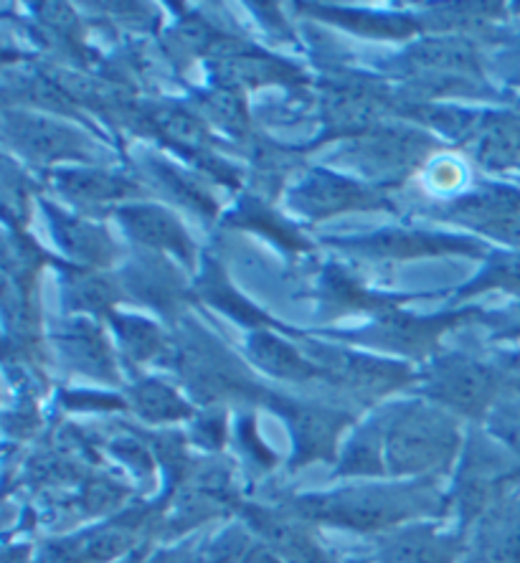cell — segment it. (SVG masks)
<instances>
[{
	"label": "cell",
	"mask_w": 520,
	"mask_h": 563,
	"mask_svg": "<svg viewBox=\"0 0 520 563\" xmlns=\"http://www.w3.org/2000/svg\"><path fill=\"white\" fill-rule=\"evenodd\" d=\"M457 444V432L442 413L424 407L403 409L389 424L384 442V454L394 472H424L440 467L452 457Z\"/></svg>",
	"instance_id": "1"
},
{
	"label": "cell",
	"mask_w": 520,
	"mask_h": 563,
	"mask_svg": "<svg viewBox=\"0 0 520 563\" xmlns=\"http://www.w3.org/2000/svg\"><path fill=\"white\" fill-rule=\"evenodd\" d=\"M422 132L374 128L356 135L345 147V163L374 178H403L432 151Z\"/></svg>",
	"instance_id": "2"
},
{
	"label": "cell",
	"mask_w": 520,
	"mask_h": 563,
	"mask_svg": "<svg viewBox=\"0 0 520 563\" xmlns=\"http://www.w3.org/2000/svg\"><path fill=\"white\" fill-rule=\"evenodd\" d=\"M500 386L498 371L483 366L480 361L444 358L429 376L427 394L455 411L483 413L488 411Z\"/></svg>",
	"instance_id": "3"
},
{
	"label": "cell",
	"mask_w": 520,
	"mask_h": 563,
	"mask_svg": "<svg viewBox=\"0 0 520 563\" xmlns=\"http://www.w3.org/2000/svg\"><path fill=\"white\" fill-rule=\"evenodd\" d=\"M417 500L407 498V493L370 487V490H353L335 495V498L310 500L302 508L316 518L338 520V523L353 528H381L409 516V508Z\"/></svg>",
	"instance_id": "4"
},
{
	"label": "cell",
	"mask_w": 520,
	"mask_h": 563,
	"mask_svg": "<svg viewBox=\"0 0 520 563\" xmlns=\"http://www.w3.org/2000/svg\"><path fill=\"white\" fill-rule=\"evenodd\" d=\"M8 137L13 140L19 151L33 161L56 163L69 157H89L87 140L59 122L46 118H29V114H11L5 122Z\"/></svg>",
	"instance_id": "5"
},
{
	"label": "cell",
	"mask_w": 520,
	"mask_h": 563,
	"mask_svg": "<svg viewBox=\"0 0 520 563\" xmlns=\"http://www.w3.org/2000/svg\"><path fill=\"white\" fill-rule=\"evenodd\" d=\"M295 206L312 219H325L353 209H374L378 201L374 194L353 184L351 178L316 170L295 190Z\"/></svg>",
	"instance_id": "6"
},
{
	"label": "cell",
	"mask_w": 520,
	"mask_h": 563,
	"mask_svg": "<svg viewBox=\"0 0 520 563\" xmlns=\"http://www.w3.org/2000/svg\"><path fill=\"white\" fill-rule=\"evenodd\" d=\"M320 355H323L325 374L358 394H386L409 380V371L396 361L368 358V355L343 351H320Z\"/></svg>",
	"instance_id": "7"
},
{
	"label": "cell",
	"mask_w": 520,
	"mask_h": 563,
	"mask_svg": "<svg viewBox=\"0 0 520 563\" xmlns=\"http://www.w3.org/2000/svg\"><path fill=\"white\" fill-rule=\"evenodd\" d=\"M475 161L488 170L520 168V114L488 112L469 128Z\"/></svg>",
	"instance_id": "8"
},
{
	"label": "cell",
	"mask_w": 520,
	"mask_h": 563,
	"mask_svg": "<svg viewBox=\"0 0 520 563\" xmlns=\"http://www.w3.org/2000/svg\"><path fill=\"white\" fill-rule=\"evenodd\" d=\"M120 221L140 244L158 252H170L180 260H193V244L184 227L158 206H125L120 209Z\"/></svg>",
	"instance_id": "9"
},
{
	"label": "cell",
	"mask_w": 520,
	"mask_h": 563,
	"mask_svg": "<svg viewBox=\"0 0 520 563\" xmlns=\"http://www.w3.org/2000/svg\"><path fill=\"white\" fill-rule=\"evenodd\" d=\"M455 322V314H450V318H411V314L386 312L376 320L374 330H368V335H374L370 341L391 347V351L424 353Z\"/></svg>",
	"instance_id": "10"
},
{
	"label": "cell",
	"mask_w": 520,
	"mask_h": 563,
	"mask_svg": "<svg viewBox=\"0 0 520 563\" xmlns=\"http://www.w3.org/2000/svg\"><path fill=\"white\" fill-rule=\"evenodd\" d=\"M287 419H290L297 446H300V462L330 457L335 450L338 434L348 421L343 413L318 407H287Z\"/></svg>",
	"instance_id": "11"
},
{
	"label": "cell",
	"mask_w": 520,
	"mask_h": 563,
	"mask_svg": "<svg viewBox=\"0 0 520 563\" xmlns=\"http://www.w3.org/2000/svg\"><path fill=\"white\" fill-rule=\"evenodd\" d=\"M363 250L376 256H399V260H411V256H436L444 252H480V246L469 242H457V239L444 236H427L414 234V231H384V234L363 239L358 242Z\"/></svg>",
	"instance_id": "12"
},
{
	"label": "cell",
	"mask_w": 520,
	"mask_h": 563,
	"mask_svg": "<svg viewBox=\"0 0 520 563\" xmlns=\"http://www.w3.org/2000/svg\"><path fill=\"white\" fill-rule=\"evenodd\" d=\"M54 184L66 198H71V201H77L81 206H104L137 190L128 178L110 176V173H89V170L56 173Z\"/></svg>",
	"instance_id": "13"
},
{
	"label": "cell",
	"mask_w": 520,
	"mask_h": 563,
	"mask_svg": "<svg viewBox=\"0 0 520 563\" xmlns=\"http://www.w3.org/2000/svg\"><path fill=\"white\" fill-rule=\"evenodd\" d=\"M54 229L59 246H64L66 254L74 260H81L87 264H107L114 256V242L107 236V231L92 227V223L69 219L64 213H54Z\"/></svg>",
	"instance_id": "14"
},
{
	"label": "cell",
	"mask_w": 520,
	"mask_h": 563,
	"mask_svg": "<svg viewBox=\"0 0 520 563\" xmlns=\"http://www.w3.org/2000/svg\"><path fill=\"white\" fill-rule=\"evenodd\" d=\"M411 62L419 69L427 71H442V77L457 79V77H480V62L475 59L473 48L455 38H440V41H424L411 52Z\"/></svg>",
	"instance_id": "15"
},
{
	"label": "cell",
	"mask_w": 520,
	"mask_h": 563,
	"mask_svg": "<svg viewBox=\"0 0 520 563\" xmlns=\"http://www.w3.org/2000/svg\"><path fill=\"white\" fill-rule=\"evenodd\" d=\"M252 358L272 376L290 378V380H308L318 374V366L312 361L305 358L302 353H297L290 343L279 341L277 335L259 333L254 338L252 345Z\"/></svg>",
	"instance_id": "16"
},
{
	"label": "cell",
	"mask_w": 520,
	"mask_h": 563,
	"mask_svg": "<svg viewBox=\"0 0 520 563\" xmlns=\"http://www.w3.org/2000/svg\"><path fill=\"white\" fill-rule=\"evenodd\" d=\"M153 130L163 135L168 143H173L180 151H206V145L211 143L209 132H206L203 122L193 118V114L180 112L176 107H163V110H153L147 114Z\"/></svg>",
	"instance_id": "17"
},
{
	"label": "cell",
	"mask_w": 520,
	"mask_h": 563,
	"mask_svg": "<svg viewBox=\"0 0 520 563\" xmlns=\"http://www.w3.org/2000/svg\"><path fill=\"white\" fill-rule=\"evenodd\" d=\"M221 71L226 74V81L234 85H269V81H290L297 79L290 66L277 62L275 56L264 54H226Z\"/></svg>",
	"instance_id": "18"
},
{
	"label": "cell",
	"mask_w": 520,
	"mask_h": 563,
	"mask_svg": "<svg viewBox=\"0 0 520 563\" xmlns=\"http://www.w3.org/2000/svg\"><path fill=\"white\" fill-rule=\"evenodd\" d=\"M455 556L447 538H436L429 531L407 533L386 549V563H450Z\"/></svg>",
	"instance_id": "19"
},
{
	"label": "cell",
	"mask_w": 520,
	"mask_h": 563,
	"mask_svg": "<svg viewBox=\"0 0 520 563\" xmlns=\"http://www.w3.org/2000/svg\"><path fill=\"white\" fill-rule=\"evenodd\" d=\"M132 396H135L137 411L153 421L184 419L191 413L188 404L170 386L161 384V380H145V384H140L132 391Z\"/></svg>",
	"instance_id": "20"
},
{
	"label": "cell",
	"mask_w": 520,
	"mask_h": 563,
	"mask_svg": "<svg viewBox=\"0 0 520 563\" xmlns=\"http://www.w3.org/2000/svg\"><path fill=\"white\" fill-rule=\"evenodd\" d=\"M490 556L495 563H520V495L495 516Z\"/></svg>",
	"instance_id": "21"
},
{
	"label": "cell",
	"mask_w": 520,
	"mask_h": 563,
	"mask_svg": "<svg viewBox=\"0 0 520 563\" xmlns=\"http://www.w3.org/2000/svg\"><path fill=\"white\" fill-rule=\"evenodd\" d=\"M114 330L135 361H151L153 355L165 351V335L153 322L140 318H114Z\"/></svg>",
	"instance_id": "22"
},
{
	"label": "cell",
	"mask_w": 520,
	"mask_h": 563,
	"mask_svg": "<svg viewBox=\"0 0 520 563\" xmlns=\"http://www.w3.org/2000/svg\"><path fill=\"white\" fill-rule=\"evenodd\" d=\"M66 345H69V355L77 361L79 368L97 376H112L110 353H107L102 338L92 333V330H81V333L69 335Z\"/></svg>",
	"instance_id": "23"
},
{
	"label": "cell",
	"mask_w": 520,
	"mask_h": 563,
	"mask_svg": "<svg viewBox=\"0 0 520 563\" xmlns=\"http://www.w3.org/2000/svg\"><path fill=\"white\" fill-rule=\"evenodd\" d=\"M483 289H500L520 300V252L495 256L483 277H477V285L469 287V292H483Z\"/></svg>",
	"instance_id": "24"
},
{
	"label": "cell",
	"mask_w": 520,
	"mask_h": 563,
	"mask_svg": "<svg viewBox=\"0 0 520 563\" xmlns=\"http://www.w3.org/2000/svg\"><path fill=\"white\" fill-rule=\"evenodd\" d=\"M69 295L79 310H107L118 300V289H114L112 282L97 275L74 277Z\"/></svg>",
	"instance_id": "25"
},
{
	"label": "cell",
	"mask_w": 520,
	"mask_h": 563,
	"mask_svg": "<svg viewBox=\"0 0 520 563\" xmlns=\"http://www.w3.org/2000/svg\"><path fill=\"white\" fill-rule=\"evenodd\" d=\"M490 429L506 444L510 460H516L520 467V399L500 404L490 417Z\"/></svg>",
	"instance_id": "26"
},
{
	"label": "cell",
	"mask_w": 520,
	"mask_h": 563,
	"mask_svg": "<svg viewBox=\"0 0 520 563\" xmlns=\"http://www.w3.org/2000/svg\"><path fill=\"white\" fill-rule=\"evenodd\" d=\"M206 295H209V300L217 302L221 310L236 314L239 320L254 322V325H262V322H267L257 310H252L250 305H246V302L242 300V297H239V295L234 292V289H231L221 277L213 279L211 285H206Z\"/></svg>",
	"instance_id": "27"
},
{
	"label": "cell",
	"mask_w": 520,
	"mask_h": 563,
	"mask_svg": "<svg viewBox=\"0 0 520 563\" xmlns=\"http://www.w3.org/2000/svg\"><path fill=\"white\" fill-rule=\"evenodd\" d=\"M206 112L226 130H239L246 125V110L234 92H217L206 99Z\"/></svg>",
	"instance_id": "28"
},
{
	"label": "cell",
	"mask_w": 520,
	"mask_h": 563,
	"mask_svg": "<svg viewBox=\"0 0 520 563\" xmlns=\"http://www.w3.org/2000/svg\"><path fill=\"white\" fill-rule=\"evenodd\" d=\"M170 38L176 41V46L180 48V52H188V54L209 52L213 41H217L213 31L201 21L180 23L176 31H170Z\"/></svg>",
	"instance_id": "29"
},
{
	"label": "cell",
	"mask_w": 520,
	"mask_h": 563,
	"mask_svg": "<svg viewBox=\"0 0 520 563\" xmlns=\"http://www.w3.org/2000/svg\"><path fill=\"white\" fill-rule=\"evenodd\" d=\"M239 219H234V221H239L242 223V227H250V229H259V231H264V234L267 236H277L279 242H285V244H295L297 239H295V234L290 229L285 227V223H279L275 217H272V213H267V211H262V209H244L242 213H236Z\"/></svg>",
	"instance_id": "30"
},
{
	"label": "cell",
	"mask_w": 520,
	"mask_h": 563,
	"mask_svg": "<svg viewBox=\"0 0 520 563\" xmlns=\"http://www.w3.org/2000/svg\"><path fill=\"white\" fill-rule=\"evenodd\" d=\"M462 178H465V170H462V165L457 161H452V157H440V161H434L427 170L429 186L440 190V194L455 190L462 184Z\"/></svg>",
	"instance_id": "31"
},
{
	"label": "cell",
	"mask_w": 520,
	"mask_h": 563,
	"mask_svg": "<svg viewBox=\"0 0 520 563\" xmlns=\"http://www.w3.org/2000/svg\"><path fill=\"white\" fill-rule=\"evenodd\" d=\"M495 371H498L500 384L508 386L510 391H513L520 399V351L502 355V358L498 361V366H495Z\"/></svg>",
	"instance_id": "32"
},
{
	"label": "cell",
	"mask_w": 520,
	"mask_h": 563,
	"mask_svg": "<svg viewBox=\"0 0 520 563\" xmlns=\"http://www.w3.org/2000/svg\"><path fill=\"white\" fill-rule=\"evenodd\" d=\"M500 66H502V77H506L510 85L520 89V36L506 48V54H502V59H500Z\"/></svg>",
	"instance_id": "33"
},
{
	"label": "cell",
	"mask_w": 520,
	"mask_h": 563,
	"mask_svg": "<svg viewBox=\"0 0 520 563\" xmlns=\"http://www.w3.org/2000/svg\"><path fill=\"white\" fill-rule=\"evenodd\" d=\"M244 561H246V563H277V559H275V556H272V553H269V551H264V549H257V551H252V553H250V556H246Z\"/></svg>",
	"instance_id": "34"
}]
</instances>
